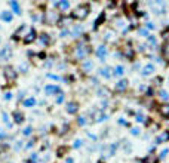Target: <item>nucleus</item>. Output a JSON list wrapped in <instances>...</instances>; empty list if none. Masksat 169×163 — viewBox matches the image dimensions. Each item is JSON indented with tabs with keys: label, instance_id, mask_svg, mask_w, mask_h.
<instances>
[{
	"label": "nucleus",
	"instance_id": "nucleus-14",
	"mask_svg": "<svg viewBox=\"0 0 169 163\" xmlns=\"http://www.w3.org/2000/svg\"><path fill=\"white\" fill-rule=\"evenodd\" d=\"M82 67H83V70H85L86 73H89L90 70H92L94 64H92V61H89V59H88V61H85L83 64H82Z\"/></svg>",
	"mask_w": 169,
	"mask_h": 163
},
{
	"label": "nucleus",
	"instance_id": "nucleus-19",
	"mask_svg": "<svg viewBox=\"0 0 169 163\" xmlns=\"http://www.w3.org/2000/svg\"><path fill=\"white\" fill-rule=\"evenodd\" d=\"M99 73H101V76H104V77H110V76H111V74H110V68H108V67L101 68V70H99Z\"/></svg>",
	"mask_w": 169,
	"mask_h": 163
},
{
	"label": "nucleus",
	"instance_id": "nucleus-20",
	"mask_svg": "<svg viewBox=\"0 0 169 163\" xmlns=\"http://www.w3.org/2000/svg\"><path fill=\"white\" fill-rule=\"evenodd\" d=\"M36 104V99L34 98H28V99H25V101H24V105L25 107H33Z\"/></svg>",
	"mask_w": 169,
	"mask_h": 163
},
{
	"label": "nucleus",
	"instance_id": "nucleus-37",
	"mask_svg": "<svg viewBox=\"0 0 169 163\" xmlns=\"http://www.w3.org/2000/svg\"><path fill=\"white\" fill-rule=\"evenodd\" d=\"M2 138H5V132L0 131V140H2Z\"/></svg>",
	"mask_w": 169,
	"mask_h": 163
},
{
	"label": "nucleus",
	"instance_id": "nucleus-8",
	"mask_svg": "<svg viewBox=\"0 0 169 163\" xmlns=\"http://www.w3.org/2000/svg\"><path fill=\"white\" fill-rule=\"evenodd\" d=\"M45 92H46L48 95H50V94H57V92H59V87L55 86V85H48V86L45 87Z\"/></svg>",
	"mask_w": 169,
	"mask_h": 163
},
{
	"label": "nucleus",
	"instance_id": "nucleus-38",
	"mask_svg": "<svg viewBox=\"0 0 169 163\" xmlns=\"http://www.w3.org/2000/svg\"><path fill=\"white\" fill-rule=\"evenodd\" d=\"M98 163H104V162H102V160H99V162H98Z\"/></svg>",
	"mask_w": 169,
	"mask_h": 163
},
{
	"label": "nucleus",
	"instance_id": "nucleus-11",
	"mask_svg": "<svg viewBox=\"0 0 169 163\" xmlns=\"http://www.w3.org/2000/svg\"><path fill=\"white\" fill-rule=\"evenodd\" d=\"M128 87V82L126 80H120L117 85H116V91H119V92H123L125 89Z\"/></svg>",
	"mask_w": 169,
	"mask_h": 163
},
{
	"label": "nucleus",
	"instance_id": "nucleus-26",
	"mask_svg": "<svg viewBox=\"0 0 169 163\" xmlns=\"http://www.w3.org/2000/svg\"><path fill=\"white\" fill-rule=\"evenodd\" d=\"M19 70H22V73H27V64H22V65H19Z\"/></svg>",
	"mask_w": 169,
	"mask_h": 163
},
{
	"label": "nucleus",
	"instance_id": "nucleus-17",
	"mask_svg": "<svg viewBox=\"0 0 169 163\" xmlns=\"http://www.w3.org/2000/svg\"><path fill=\"white\" fill-rule=\"evenodd\" d=\"M123 73H125V68L122 65H117L114 68V76H123Z\"/></svg>",
	"mask_w": 169,
	"mask_h": 163
},
{
	"label": "nucleus",
	"instance_id": "nucleus-23",
	"mask_svg": "<svg viewBox=\"0 0 169 163\" xmlns=\"http://www.w3.org/2000/svg\"><path fill=\"white\" fill-rule=\"evenodd\" d=\"M0 17H2L5 21H12V15L9 14V12H3V14L0 15Z\"/></svg>",
	"mask_w": 169,
	"mask_h": 163
},
{
	"label": "nucleus",
	"instance_id": "nucleus-2",
	"mask_svg": "<svg viewBox=\"0 0 169 163\" xmlns=\"http://www.w3.org/2000/svg\"><path fill=\"white\" fill-rule=\"evenodd\" d=\"M12 56V47L10 46H5L0 49V61H6Z\"/></svg>",
	"mask_w": 169,
	"mask_h": 163
},
{
	"label": "nucleus",
	"instance_id": "nucleus-24",
	"mask_svg": "<svg viewBox=\"0 0 169 163\" xmlns=\"http://www.w3.org/2000/svg\"><path fill=\"white\" fill-rule=\"evenodd\" d=\"M57 6H59L61 9H67L68 8V2H59V3H55Z\"/></svg>",
	"mask_w": 169,
	"mask_h": 163
},
{
	"label": "nucleus",
	"instance_id": "nucleus-32",
	"mask_svg": "<svg viewBox=\"0 0 169 163\" xmlns=\"http://www.w3.org/2000/svg\"><path fill=\"white\" fill-rule=\"evenodd\" d=\"M166 154H168V150H163V151L160 153V157H165Z\"/></svg>",
	"mask_w": 169,
	"mask_h": 163
},
{
	"label": "nucleus",
	"instance_id": "nucleus-9",
	"mask_svg": "<svg viewBox=\"0 0 169 163\" xmlns=\"http://www.w3.org/2000/svg\"><path fill=\"white\" fill-rule=\"evenodd\" d=\"M159 111H160V114H162L165 119H169V104H163V105H160Z\"/></svg>",
	"mask_w": 169,
	"mask_h": 163
},
{
	"label": "nucleus",
	"instance_id": "nucleus-13",
	"mask_svg": "<svg viewBox=\"0 0 169 163\" xmlns=\"http://www.w3.org/2000/svg\"><path fill=\"white\" fill-rule=\"evenodd\" d=\"M168 140H169V131L163 132L159 138H156V144H160L162 141H168Z\"/></svg>",
	"mask_w": 169,
	"mask_h": 163
},
{
	"label": "nucleus",
	"instance_id": "nucleus-5",
	"mask_svg": "<svg viewBox=\"0 0 169 163\" xmlns=\"http://www.w3.org/2000/svg\"><path fill=\"white\" fill-rule=\"evenodd\" d=\"M66 110H67L68 114H76L77 110H79V104H77V102H68Z\"/></svg>",
	"mask_w": 169,
	"mask_h": 163
},
{
	"label": "nucleus",
	"instance_id": "nucleus-10",
	"mask_svg": "<svg viewBox=\"0 0 169 163\" xmlns=\"http://www.w3.org/2000/svg\"><path fill=\"white\" fill-rule=\"evenodd\" d=\"M97 55L99 56L101 61H104V58H106V55H107V47H106V46H99V47L97 49Z\"/></svg>",
	"mask_w": 169,
	"mask_h": 163
},
{
	"label": "nucleus",
	"instance_id": "nucleus-28",
	"mask_svg": "<svg viewBox=\"0 0 169 163\" xmlns=\"http://www.w3.org/2000/svg\"><path fill=\"white\" fill-rule=\"evenodd\" d=\"M77 122H79V124H85L86 123V120H85V117L82 116V117H79V120H77Z\"/></svg>",
	"mask_w": 169,
	"mask_h": 163
},
{
	"label": "nucleus",
	"instance_id": "nucleus-4",
	"mask_svg": "<svg viewBox=\"0 0 169 163\" xmlns=\"http://www.w3.org/2000/svg\"><path fill=\"white\" fill-rule=\"evenodd\" d=\"M57 19H58V15H55L54 12H48L46 17H45V21L49 24V25H52V24H57Z\"/></svg>",
	"mask_w": 169,
	"mask_h": 163
},
{
	"label": "nucleus",
	"instance_id": "nucleus-34",
	"mask_svg": "<svg viewBox=\"0 0 169 163\" xmlns=\"http://www.w3.org/2000/svg\"><path fill=\"white\" fill-rule=\"evenodd\" d=\"M79 145H82V141H79V140H77V141H76V144H74V147L77 148V147H79Z\"/></svg>",
	"mask_w": 169,
	"mask_h": 163
},
{
	"label": "nucleus",
	"instance_id": "nucleus-35",
	"mask_svg": "<svg viewBox=\"0 0 169 163\" xmlns=\"http://www.w3.org/2000/svg\"><path fill=\"white\" fill-rule=\"evenodd\" d=\"M10 98H12L10 92H9V94H5V99H10Z\"/></svg>",
	"mask_w": 169,
	"mask_h": 163
},
{
	"label": "nucleus",
	"instance_id": "nucleus-36",
	"mask_svg": "<svg viewBox=\"0 0 169 163\" xmlns=\"http://www.w3.org/2000/svg\"><path fill=\"white\" fill-rule=\"evenodd\" d=\"M147 28H154V25H153L151 22H148V24H147Z\"/></svg>",
	"mask_w": 169,
	"mask_h": 163
},
{
	"label": "nucleus",
	"instance_id": "nucleus-33",
	"mask_svg": "<svg viewBox=\"0 0 169 163\" xmlns=\"http://www.w3.org/2000/svg\"><path fill=\"white\" fill-rule=\"evenodd\" d=\"M3 120H5L6 123L9 122V119H8V114H6V113H3Z\"/></svg>",
	"mask_w": 169,
	"mask_h": 163
},
{
	"label": "nucleus",
	"instance_id": "nucleus-15",
	"mask_svg": "<svg viewBox=\"0 0 169 163\" xmlns=\"http://www.w3.org/2000/svg\"><path fill=\"white\" fill-rule=\"evenodd\" d=\"M14 119H15L17 123H22L24 122V114L19 113V111H14Z\"/></svg>",
	"mask_w": 169,
	"mask_h": 163
},
{
	"label": "nucleus",
	"instance_id": "nucleus-12",
	"mask_svg": "<svg viewBox=\"0 0 169 163\" xmlns=\"http://www.w3.org/2000/svg\"><path fill=\"white\" fill-rule=\"evenodd\" d=\"M153 71H154V67L151 64H147L144 68H142V76H150Z\"/></svg>",
	"mask_w": 169,
	"mask_h": 163
},
{
	"label": "nucleus",
	"instance_id": "nucleus-25",
	"mask_svg": "<svg viewBox=\"0 0 169 163\" xmlns=\"http://www.w3.org/2000/svg\"><path fill=\"white\" fill-rule=\"evenodd\" d=\"M62 101H64V94H59V96H58V99H57V102L61 104Z\"/></svg>",
	"mask_w": 169,
	"mask_h": 163
},
{
	"label": "nucleus",
	"instance_id": "nucleus-7",
	"mask_svg": "<svg viewBox=\"0 0 169 163\" xmlns=\"http://www.w3.org/2000/svg\"><path fill=\"white\" fill-rule=\"evenodd\" d=\"M36 40V31L34 30H30V33L27 34V37H24V43H31V42H34Z\"/></svg>",
	"mask_w": 169,
	"mask_h": 163
},
{
	"label": "nucleus",
	"instance_id": "nucleus-21",
	"mask_svg": "<svg viewBox=\"0 0 169 163\" xmlns=\"http://www.w3.org/2000/svg\"><path fill=\"white\" fill-rule=\"evenodd\" d=\"M40 42H42L43 45H49V36H48V34H42V36H40Z\"/></svg>",
	"mask_w": 169,
	"mask_h": 163
},
{
	"label": "nucleus",
	"instance_id": "nucleus-18",
	"mask_svg": "<svg viewBox=\"0 0 169 163\" xmlns=\"http://www.w3.org/2000/svg\"><path fill=\"white\" fill-rule=\"evenodd\" d=\"M104 19H106V15H104V12H102V14L97 18V21H95V28H98V27L101 25V22H102Z\"/></svg>",
	"mask_w": 169,
	"mask_h": 163
},
{
	"label": "nucleus",
	"instance_id": "nucleus-31",
	"mask_svg": "<svg viewBox=\"0 0 169 163\" xmlns=\"http://www.w3.org/2000/svg\"><path fill=\"white\" fill-rule=\"evenodd\" d=\"M48 76H49L50 79H54V80H58V79H59L58 76H55V74H48Z\"/></svg>",
	"mask_w": 169,
	"mask_h": 163
},
{
	"label": "nucleus",
	"instance_id": "nucleus-3",
	"mask_svg": "<svg viewBox=\"0 0 169 163\" xmlns=\"http://www.w3.org/2000/svg\"><path fill=\"white\" fill-rule=\"evenodd\" d=\"M5 76H6V79H8L9 82H15L17 73H15V70L12 68V67H6V68H5Z\"/></svg>",
	"mask_w": 169,
	"mask_h": 163
},
{
	"label": "nucleus",
	"instance_id": "nucleus-30",
	"mask_svg": "<svg viewBox=\"0 0 169 163\" xmlns=\"http://www.w3.org/2000/svg\"><path fill=\"white\" fill-rule=\"evenodd\" d=\"M131 133H132V135H138V133H139V131H138L137 128H134V129L131 131Z\"/></svg>",
	"mask_w": 169,
	"mask_h": 163
},
{
	"label": "nucleus",
	"instance_id": "nucleus-29",
	"mask_svg": "<svg viewBox=\"0 0 169 163\" xmlns=\"http://www.w3.org/2000/svg\"><path fill=\"white\" fill-rule=\"evenodd\" d=\"M31 133V128H27V129H24V135H30Z\"/></svg>",
	"mask_w": 169,
	"mask_h": 163
},
{
	"label": "nucleus",
	"instance_id": "nucleus-1",
	"mask_svg": "<svg viewBox=\"0 0 169 163\" xmlns=\"http://www.w3.org/2000/svg\"><path fill=\"white\" fill-rule=\"evenodd\" d=\"M89 10H90V6L88 3H83L80 6H77L74 14H73V18H77V19H85L88 15H89Z\"/></svg>",
	"mask_w": 169,
	"mask_h": 163
},
{
	"label": "nucleus",
	"instance_id": "nucleus-16",
	"mask_svg": "<svg viewBox=\"0 0 169 163\" xmlns=\"http://www.w3.org/2000/svg\"><path fill=\"white\" fill-rule=\"evenodd\" d=\"M157 162H159V159L156 157L154 154H151V156H148V157L144 159V163H157Z\"/></svg>",
	"mask_w": 169,
	"mask_h": 163
},
{
	"label": "nucleus",
	"instance_id": "nucleus-22",
	"mask_svg": "<svg viewBox=\"0 0 169 163\" xmlns=\"http://www.w3.org/2000/svg\"><path fill=\"white\" fill-rule=\"evenodd\" d=\"M12 8H14V12H15V14H21V10H19V8H18V3L17 2H10L9 3Z\"/></svg>",
	"mask_w": 169,
	"mask_h": 163
},
{
	"label": "nucleus",
	"instance_id": "nucleus-27",
	"mask_svg": "<svg viewBox=\"0 0 169 163\" xmlns=\"http://www.w3.org/2000/svg\"><path fill=\"white\" fill-rule=\"evenodd\" d=\"M160 98H162V99H168V94H166L165 91H162V92H160Z\"/></svg>",
	"mask_w": 169,
	"mask_h": 163
},
{
	"label": "nucleus",
	"instance_id": "nucleus-6",
	"mask_svg": "<svg viewBox=\"0 0 169 163\" xmlns=\"http://www.w3.org/2000/svg\"><path fill=\"white\" fill-rule=\"evenodd\" d=\"M94 119H95V122H102V120L107 119V116L104 114L101 110H97V111H94Z\"/></svg>",
	"mask_w": 169,
	"mask_h": 163
}]
</instances>
